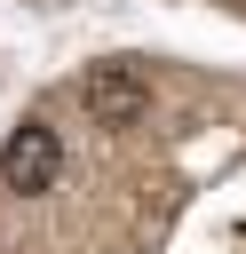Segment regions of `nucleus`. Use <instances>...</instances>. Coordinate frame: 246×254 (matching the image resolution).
Listing matches in <instances>:
<instances>
[{
    "instance_id": "nucleus-3",
    "label": "nucleus",
    "mask_w": 246,
    "mask_h": 254,
    "mask_svg": "<svg viewBox=\"0 0 246 254\" xmlns=\"http://www.w3.org/2000/svg\"><path fill=\"white\" fill-rule=\"evenodd\" d=\"M32 8H63V0H32Z\"/></svg>"
},
{
    "instance_id": "nucleus-1",
    "label": "nucleus",
    "mask_w": 246,
    "mask_h": 254,
    "mask_svg": "<svg viewBox=\"0 0 246 254\" xmlns=\"http://www.w3.org/2000/svg\"><path fill=\"white\" fill-rule=\"evenodd\" d=\"M79 103H87V119H103V127H135V119L151 111V79H143V64L103 56V64L79 71Z\"/></svg>"
},
{
    "instance_id": "nucleus-2",
    "label": "nucleus",
    "mask_w": 246,
    "mask_h": 254,
    "mask_svg": "<svg viewBox=\"0 0 246 254\" xmlns=\"http://www.w3.org/2000/svg\"><path fill=\"white\" fill-rule=\"evenodd\" d=\"M56 175H63V143H56V127L48 119H24L8 143H0V183L8 190H56Z\"/></svg>"
}]
</instances>
